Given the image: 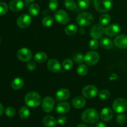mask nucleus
Listing matches in <instances>:
<instances>
[{"instance_id":"obj_2","label":"nucleus","mask_w":127,"mask_h":127,"mask_svg":"<svg viewBox=\"0 0 127 127\" xmlns=\"http://www.w3.org/2000/svg\"><path fill=\"white\" fill-rule=\"evenodd\" d=\"M41 101L40 95L34 91L29 92L25 97V102L30 107H37L40 104Z\"/></svg>"},{"instance_id":"obj_22","label":"nucleus","mask_w":127,"mask_h":127,"mask_svg":"<svg viewBox=\"0 0 127 127\" xmlns=\"http://www.w3.org/2000/svg\"><path fill=\"white\" fill-rule=\"evenodd\" d=\"M24 84V81L23 79L20 77H17L14 78L11 82V88L14 90H19L23 87Z\"/></svg>"},{"instance_id":"obj_6","label":"nucleus","mask_w":127,"mask_h":127,"mask_svg":"<svg viewBox=\"0 0 127 127\" xmlns=\"http://www.w3.org/2000/svg\"><path fill=\"white\" fill-rule=\"evenodd\" d=\"M99 58H100V56L97 52L91 51V52H88L85 55L84 61L85 63H86L88 65L93 66L99 62Z\"/></svg>"},{"instance_id":"obj_45","label":"nucleus","mask_w":127,"mask_h":127,"mask_svg":"<svg viewBox=\"0 0 127 127\" xmlns=\"http://www.w3.org/2000/svg\"><path fill=\"white\" fill-rule=\"evenodd\" d=\"M3 110H4V108H3V106H2V104L0 103V117L2 115V113H3Z\"/></svg>"},{"instance_id":"obj_13","label":"nucleus","mask_w":127,"mask_h":127,"mask_svg":"<svg viewBox=\"0 0 127 127\" xmlns=\"http://www.w3.org/2000/svg\"><path fill=\"white\" fill-rule=\"evenodd\" d=\"M121 31V27L117 24H113L105 29V34L109 37L117 35Z\"/></svg>"},{"instance_id":"obj_43","label":"nucleus","mask_w":127,"mask_h":127,"mask_svg":"<svg viewBox=\"0 0 127 127\" xmlns=\"http://www.w3.org/2000/svg\"><path fill=\"white\" fill-rule=\"evenodd\" d=\"M95 127H107L105 124L103 122H99L95 125Z\"/></svg>"},{"instance_id":"obj_41","label":"nucleus","mask_w":127,"mask_h":127,"mask_svg":"<svg viewBox=\"0 0 127 127\" xmlns=\"http://www.w3.org/2000/svg\"><path fill=\"white\" fill-rule=\"evenodd\" d=\"M57 120V123L61 125H65L67 122V119L66 117L64 116L59 117Z\"/></svg>"},{"instance_id":"obj_38","label":"nucleus","mask_w":127,"mask_h":127,"mask_svg":"<svg viewBox=\"0 0 127 127\" xmlns=\"http://www.w3.org/2000/svg\"><path fill=\"white\" fill-rule=\"evenodd\" d=\"M110 93L107 90H102L100 92L99 94V98L102 100H106L110 97Z\"/></svg>"},{"instance_id":"obj_30","label":"nucleus","mask_w":127,"mask_h":127,"mask_svg":"<svg viewBox=\"0 0 127 127\" xmlns=\"http://www.w3.org/2000/svg\"><path fill=\"white\" fill-rule=\"evenodd\" d=\"M77 73L80 76H85L88 73V68L85 64H80L77 68Z\"/></svg>"},{"instance_id":"obj_37","label":"nucleus","mask_w":127,"mask_h":127,"mask_svg":"<svg viewBox=\"0 0 127 127\" xmlns=\"http://www.w3.org/2000/svg\"><path fill=\"white\" fill-rule=\"evenodd\" d=\"M58 7V2L57 0H50L48 7L52 11H56Z\"/></svg>"},{"instance_id":"obj_40","label":"nucleus","mask_w":127,"mask_h":127,"mask_svg":"<svg viewBox=\"0 0 127 127\" xmlns=\"http://www.w3.org/2000/svg\"><path fill=\"white\" fill-rule=\"evenodd\" d=\"M116 120L117 122L120 125H122V124H125L127 121V117L126 115H124V114H119L116 117Z\"/></svg>"},{"instance_id":"obj_11","label":"nucleus","mask_w":127,"mask_h":127,"mask_svg":"<svg viewBox=\"0 0 127 127\" xmlns=\"http://www.w3.org/2000/svg\"><path fill=\"white\" fill-rule=\"evenodd\" d=\"M55 106V101L52 97L47 96L42 101V109L45 112L49 113L53 110Z\"/></svg>"},{"instance_id":"obj_36","label":"nucleus","mask_w":127,"mask_h":127,"mask_svg":"<svg viewBox=\"0 0 127 127\" xmlns=\"http://www.w3.org/2000/svg\"><path fill=\"white\" fill-rule=\"evenodd\" d=\"M8 11V6L7 4L4 2H0V16H4Z\"/></svg>"},{"instance_id":"obj_24","label":"nucleus","mask_w":127,"mask_h":127,"mask_svg":"<svg viewBox=\"0 0 127 127\" xmlns=\"http://www.w3.org/2000/svg\"><path fill=\"white\" fill-rule=\"evenodd\" d=\"M29 13L32 16H36L40 12V6L37 3H32L29 6L28 9Z\"/></svg>"},{"instance_id":"obj_25","label":"nucleus","mask_w":127,"mask_h":127,"mask_svg":"<svg viewBox=\"0 0 127 127\" xmlns=\"http://www.w3.org/2000/svg\"><path fill=\"white\" fill-rule=\"evenodd\" d=\"M100 43L102 47L105 48V49H111L113 47V45H114V43H113L112 40H110V38H107V37L101 38Z\"/></svg>"},{"instance_id":"obj_23","label":"nucleus","mask_w":127,"mask_h":127,"mask_svg":"<svg viewBox=\"0 0 127 127\" xmlns=\"http://www.w3.org/2000/svg\"><path fill=\"white\" fill-rule=\"evenodd\" d=\"M33 59H34V60L37 63H44V62H46V60H47V55L45 52H37V53H35V55H34Z\"/></svg>"},{"instance_id":"obj_9","label":"nucleus","mask_w":127,"mask_h":127,"mask_svg":"<svg viewBox=\"0 0 127 127\" xmlns=\"http://www.w3.org/2000/svg\"><path fill=\"white\" fill-rule=\"evenodd\" d=\"M55 19L62 25L66 24L69 21V16L64 10H58L54 14Z\"/></svg>"},{"instance_id":"obj_26","label":"nucleus","mask_w":127,"mask_h":127,"mask_svg":"<svg viewBox=\"0 0 127 127\" xmlns=\"http://www.w3.org/2000/svg\"><path fill=\"white\" fill-rule=\"evenodd\" d=\"M78 31V27L75 24H69L64 29V32L68 35H73Z\"/></svg>"},{"instance_id":"obj_4","label":"nucleus","mask_w":127,"mask_h":127,"mask_svg":"<svg viewBox=\"0 0 127 127\" xmlns=\"http://www.w3.org/2000/svg\"><path fill=\"white\" fill-rule=\"evenodd\" d=\"M94 6L95 9L100 12H107L113 6L112 0H94Z\"/></svg>"},{"instance_id":"obj_44","label":"nucleus","mask_w":127,"mask_h":127,"mask_svg":"<svg viewBox=\"0 0 127 127\" xmlns=\"http://www.w3.org/2000/svg\"><path fill=\"white\" fill-rule=\"evenodd\" d=\"M85 29H84V28H83V27H81V28H80V29L79 30V33H80V34H81V35H83V34H84V33H85Z\"/></svg>"},{"instance_id":"obj_7","label":"nucleus","mask_w":127,"mask_h":127,"mask_svg":"<svg viewBox=\"0 0 127 127\" xmlns=\"http://www.w3.org/2000/svg\"><path fill=\"white\" fill-rule=\"evenodd\" d=\"M105 33V28L101 24H97L94 25L90 30V35L93 38H100Z\"/></svg>"},{"instance_id":"obj_5","label":"nucleus","mask_w":127,"mask_h":127,"mask_svg":"<svg viewBox=\"0 0 127 127\" xmlns=\"http://www.w3.org/2000/svg\"><path fill=\"white\" fill-rule=\"evenodd\" d=\"M114 112L118 114L125 112L127 110V100L124 98H118L115 99L112 104Z\"/></svg>"},{"instance_id":"obj_35","label":"nucleus","mask_w":127,"mask_h":127,"mask_svg":"<svg viewBox=\"0 0 127 127\" xmlns=\"http://www.w3.org/2000/svg\"><path fill=\"white\" fill-rule=\"evenodd\" d=\"M5 115L9 117H12L16 114V110L12 107H8L4 110Z\"/></svg>"},{"instance_id":"obj_16","label":"nucleus","mask_w":127,"mask_h":127,"mask_svg":"<svg viewBox=\"0 0 127 127\" xmlns=\"http://www.w3.org/2000/svg\"><path fill=\"white\" fill-rule=\"evenodd\" d=\"M71 107L69 103L63 102L57 104L55 108L56 112L60 114H66L70 110Z\"/></svg>"},{"instance_id":"obj_48","label":"nucleus","mask_w":127,"mask_h":127,"mask_svg":"<svg viewBox=\"0 0 127 127\" xmlns=\"http://www.w3.org/2000/svg\"><path fill=\"white\" fill-rule=\"evenodd\" d=\"M0 42H1V39H0Z\"/></svg>"},{"instance_id":"obj_29","label":"nucleus","mask_w":127,"mask_h":127,"mask_svg":"<svg viewBox=\"0 0 127 127\" xmlns=\"http://www.w3.org/2000/svg\"><path fill=\"white\" fill-rule=\"evenodd\" d=\"M64 4L66 8L69 11H73L76 7V3L74 0H65Z\"/></svg>"},{"instance_id":"obj_15","label":"nucleus","mask_w":127,"mask_h":127,"mask_svg":"<svg viewBox=\"0 0 127 127\" xmlns=\"http://www.w3.org/2000/svg\"><path fill=\"white\" fill-rule=\"evenodd\" d=\"M47 68L48 70L51 72L54 73H57L58 72L60 71L61 70V65L60 62L57 60L55 58H52L49 60L47 63Z\"/></svg>"},{"instance_id":"obj_17","label":"nucleus","mask_w":127,"mask_h":127,"mask_svg":"<svg viewBox=\"0 0 127 127\" xmlns=\"http://www.w3.org/2000/svg\"><path fill=\"white\" fill-rule=\"evenodd\" d=\"M113 117H114V113L112 110L110 108H104L100 112V118L102 120L105 122H109L111 120Z\"/></svg>"},{"instance_id":"obj_18","label":"nucleus","mask_w":127,"mask_h":127,"mask_svg":"<svg viewBox=\"0 0 127 127\" xmlns=\"http://www.w3.org/2000/svg\"><path fill=\"white\" fill-rule=\"evenodd\" d=\"M9 7L13 12H18L24 7V2L22 0H12L9 2Z\"/></svg>"},{"instance_id":"obj_27","label":"nucleus","mask_w":127,"mask_h":127,"mask_svg":"<svg viewBox=\"0 0 127 127\" xmlns=\"http://www.w3.org/2000/svg\"><path fill=\"white\" fill-rule=\"evenodd\" d=\"M110 21H111V17L107 14H104L101 15L100 18H99L100 24H101L103 26L108 25L110 23Z\"/></svg>"},{"instance_id":"obj_31","label":"nucleus","mask_w":127,"mask_h":127,"mask_svg":"<svg viewBox=\"0 0 127 127\" xmlns=\"http://www.w3.org/2000/svg\"><path fill=\"white\" fill-rule=\"evenodd\" d=\"M62 66H63V68H64V69H65V70H69V69H71L73 66V60L71 59H69V58L65 59L63 62Z\"/></svg>"},{"instance_id":"obj_3","label":"nucleus","mask_w":127,"mask_h":127,"mask_svg":"<svg viewBox=\"0 0 127 127\" xmlns=\"http://www.w3.org/2000/svg\"><path fill=\"white\" fill-rule=\"evenodd\" d=\"M77 24L81 27H88L94 22V17L89 12H82L76 18Z\"/></svg>"},{"instance_id":"obj_46","label":"nucleus","mask_w":127,"mask_h":127,"mask_svg":"<svg viewBox=\"0 0 127 127\" xmlns=\"http://www.w3.org/2000/svg\"><path fill=\"white\" fill-rule=\"evenodd\" d=\"M77 127H88V125H86V124H79V125H78Z\"/></svg>"},{"instance_id":"obj_12","label":"nucleus","mask_w":127,"mask_h":127,"mask_svg":"<svg viewBox=\"0 0 127 127\" xmlns=\"http://www.w3.org/2000/svg\"><path fill=\"white\" fill-rule=\"evenodd\" d=\"M82 94L86 98L93 99L97 95V88L93 85L86 86L83 88V91H82Z\"/></svg>"},{"instance_id":"obj_47","label":"nucleus","mask_w":127,"mask_h":127,"mask_svg":"<svg viewBox=\"0 0 127 127\" xmlns=\"http://www.w3.org/2000/svg\"><path fill=\"white\" fill-rule=\"evenodd\" d=\"M25 2H26V3H30V2H33L34 0H24Z\"/></svg>"},{"instance_id":"obj_20","label":"nucleus","mask_w":127,"mask_h":127,"mask_svg":"<svg viewBox=\"0 0 127 127\" xmlns=\"http://www.w3.org/2000/svg\"><path fill=\"white\" fill-rule=\"evenodd\" d=\"M57 124V120L51 115H47L43 119V124L46 127H55Z\"/></svg>"},{"instance_id":"obj_10","label":"nucleus","mask_w":127,"mask_h":127,"mask_svg":"<svg viewBox=\"0 0 127 127\" xmlns=\"http://www.w3.org/2000/svg\"><path fill=\"white\" fill-rule=\"evenodd\" d=\"M17 57L21 62H29L32 57V52L27 48H22L17 51Z\"/></svg>"},{"instance_id":"obj_42","label":"nucleus","mask_w":127,"mask_h":127,"mask_svg":"<svg viewBox=\"0 0 127 127\" xmlns=\"http://www.w3.org/2000/svg\"><path fill=\"white\" fill-rule=\"evenodd\" d=\"M36 67V64L33 62H29L27 63V68L28 70L29 71H33L34 69H35Z\"/></svg>"},{"instance_id":"obj_21","label":"nucleus","mask_w":127,"mask_h":127,"mask_svg":"<svg viewBox=\"0 0 127 127\" xmlns=\"http://www.w3.org/2000/svg\"><path fill=\"white\" fill-rule=\"evenodd\" d=\"M72 104L76 109H81L85 105L86 100L83 97L78 96L73 99L72 101Z\"/></svg>"},{"instance_id":"obj_33","label":"nucleus","mask_w":127,"mask_h":127,"mask_svg":"<svg viewBox=\"0 0 127 127\" xmlns=\"http://www.w3.org/2000/svg\"><path fill=\"white\" fill-rule=\"evenodd\" d=\"M78 4L81 9H87L89 6V0H78Z\"/></svg>"},{"instance_id":"obj_34","label":"nucleus","mask_w":127,"mask_h":127,"mask_svg":"<svg viewBox=\"0 0 127 127\" xmlns=\"http://www.w3.org/2000/svg\"><path fill=\"white\" fill-rule=\"evenodd\" d=\"M84 57L83 55L81 53H75L73 56V60L74 62L78 64H81L83 62H84Z\"/></svg>"},{"instance_id":"obj_14","label":"nucleus","mask_w":127,"mask_h":127,"mask_svg":"<svg viewBox=\"0 0 127 127\" xmlns=\"http://www.w3.org/2000/svg\"><path fill=\"white\" fill-rule=\"evenodd\" d=\"M114 44L117 47L121 49L127 48V35L125 34H120L114 39Z\"/></svg>"},{"instance_id":"obj_19","label":"nucleus","mask_w":127,"mask_h":127,"mask_svg":"<svg viewBox=\"0 0 127 127\" xmlns=\"http://www.w3.org/2000/svg\"><path fill=\"white\" fill-rule=\"evenodd\" d=\"M70 96V92L68 89L65 88H62L57 92L56 97L58 100H64L68 99Z\"/></svg>"},{"instance_id":"obj_8","label":"nucleus","mask_w":127,"mask_h":127,"mask_svg":"<svg viewBox=\"0 0 127 127\" xmlns=\"http://www.w3.org/2000/svg\"><path fill=\"white\" fill-rule=\"evenodd\" d=\"M17 25L19 28L26 29L31 26L32 23V18L27 14H24L17 18Z\"/></svg>"},{"instance_id":"obj_32","label":"nucleus","mask_w":127,"mask_h":127,"mask_svg":"<svg viewBox=\"0 0 127 127\" xmlns=\"http://www.w3.org/2000/svg\"><path fill=\"white\" fill-rule=\"evenodd\" d=\"M42 22L45 27H50L53 23V18L52 16H46L43 17Z\"/></svg>"},{"instance_id":"obj_28","label":"nucleus","mask_w":127,"mask_h":127,"mask_svg":"<svg viewBox=\"0 0 127 127\" xmlns=\"http://www.w3.org/2000/svg\"><path fill=\"white\" fill-rule=\"evenodd\" d=\"M19 114V116L21 119H26L29 117L30 110L27 107L23 106L20 109Z\"/></svg>"},{"instance_id":"obj_1","label":"nucleus","mask_w":127,"mask_h":127,"mask_svg":"<svg viewBox=\"0 0 127 127\" xmlns=\"http://www.w3.org/2000/svg\"><path fill=\"white\" fill-rule=\"evenodd\" d=\"M98 112L94 109H88L84 110L81 115V119L84 122L88 124H95L99 120Z\"/></svg>"},{"instance_id":"obj_39","label":"nucleus","mask_w":127,"mask_h":127,"mask_svg":"<svg viewBox=\"0 0 127 127\" xmlns=\"http://www.w3.org/2000/svg\"><path fill=\"white\" fill-rule=\"evenodd\" d=\"M89 47L90 49L92 50H96L99 47V42L97 41V39L95 38H93L91 40L89 43Z\"/></svg>"}]
</instances>
